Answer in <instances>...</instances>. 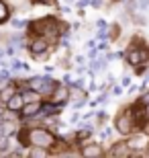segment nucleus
<instances>
[{
    "instance_id": "nucleus-6",
    "label": "nucleus",
    "mask_w": 149,
    "mask_h": 158,
    "mask_svg": "<svg viewBox=\"0 0 149 158\" xmlns=\"http://www.w3.org/2000/svg\"><path fill=\"white\" fill-rule=\"evenodd\" d=\"M6 107H8L10 111H21V109L25 107V99H23V94H21V93H14V94L10 97V99L6 101Z\"/></svg>"
},
{
    "instance_id": "nucleus-17",
    "label": "nucleus",
    "mask_w": 149,
    "mask_h": 158,
    "mask_svg": "<svg viewBox=\"0 0 149 158\" xmlns=\"http://www.w3.org/2000/svg\"><path fill=\"white\" fill-rule=\"evenodd\" d=\"M86 4H90V0H78V6H80V8H84Z\"/></svg>"
},
{
    "instance_id": "nucleus-16",
    "label": "nucleus",
    "mask_w": 149,
    "mask_h": 158,
    "mask_svg": "<svg viewBox=\"0 0 149 158\" xmlns=\"http://www.w3.org/2000/svg\"><path fill=\"white\" fill-rule=\"evenodd\" d=\"M12 25H14V27L18 29V27H25L27 23H25V21H18V19H12Z\"/></svg>"
},
{
    "instance_id": "nucleus-12",
    "label": "nucleus",
    "mask_w": 149,
    "mask_h": 158,
    "mask_svg": "<svg viewBox=\"0 0 149 158\" xmlns=\"http://www.w3.org/2000/svg\"><path fill=\"white\" fill-rule=\"evenodd\" d=\"M92 68H94V70H104V68H106V58H100V60H96Z\"/></svg>"
},
{
    "instance_id": "nucleus-23",
    "label": "nucleus",
    "mask_w": 149,
    "mask_h": 158,
    "mask_svg": "<svg viewBox=\"0 0 149 158\" xmlns=\"http://www.w3.org/2000/svg\"><path fill=\"white\" fill-rule=\"evenodd\" d=\"M65 2H74V0H65Z\"/></svg>"
},
{
    "instance_id": "nucleus-7",
    "label": "nucleus",
    "mask_w": 149,
    "mask_h": 158,
    "mask_svg": "<svg viewBox=\"0 0 149 158\" xmlns=\"http://www.w3.org/2000/svg\"><path fill=\"white\" fill-rule=\"evenodd\" d=\"M82 156H86V158L102 156V146H100V144H88V146L82 148Z\"/></svg>"
},
{
    "instance_id": "nucleus-15",
    "label": "nucleus",
    "mask_w": 149,
    "mask_h": 158,
    "mask_svg": "<svg viewBox=\"0 0 149 158\" xmlns=\"http://www.w3.org/2000/svg\"><path fill=\"white\" fill-rule=\"evenodd\" d=\"M12 68H14V70H23V68H27V64H23V62H12Z\"/></svg>"
},
{
    "instance_id": "nucleus-4",
    "label": "nucleus",
    "mask_w": 149,
    "mask_h": 158,
    "mask_svg": "<svg viewBox=\"0 0 149 158\" xmlns=\"http://www.w3.org/2000/svg\"><path fill=\"white\" fill-rule=\"evenodd\" d=\"M147 58H149L147 49H143V47H133L131 52L127 53V64L129 66H139V64H145Z\"/></svg>"
},
{
    "instance_id": "nucleus-21",
    "label": "nucleus",
    "mask_w": 149,
    "mask_h": 158,
    "mask_svg": "<svg viewBox=\"0 0 149 158\" xmlns=\"http://www.w3.org/2000/svg\"><path fill=\"white\" fill-rule=\"evenodd\" d=\"M4 119V107H2V103H0V121Z\"/></svg>"
},
{
    "instance_id": "nucleus-1",
    "label": "nucleus",
    "mask_w": 149,
    "mask_h": 158,
    "mask_svg": "<svg viewBox=\"0 0 149 158\" xmlns=\"http://www.w3.org/2000/svg\"><path fill=\"white\" fill-rule=\"evenodd\" d=\"M18 140L25 146H37V148H45V150H51L57 140L51 131H47L43 127H31V129H23L18 134Z\"/></svg>"
},
{
    "instance_id": "nucleus-10",
    "label": "nucleus",
    "mask_w": 149,
    "mask_h": 158,
    "mask_svg": "<svg viewBox=\"0 0 149 158\" xmlns=\"http://www.w3.org/2000/svg\"><path fill=\"white\" fill-rule=\"evenodd\" d=\"M21 94H23L25 103H35V101H39V93H37L35 88H29V90H25V93H21Z\"/></svg>"
},
{
    "instance_id": "nucleus-22",
    "label": "nucleus",
    "mask_w": 149,
    "mask_h": 158,
    "mask_svg": "<svg viewBox=\"0 0 149 158\" xmlns=\"http://www.w3.org/2000/svg\"><path fill=\"white\" fill-rule=\"evenodd\" d=\"M145 113H147V119H149V103H147V107H145Z\"/></svg>"
},
{
    "instance_id": "nucleus-2",
    "label": "nucleus",
    "mask_w": 149,
    "mask_h": 158,
    "mask_svg": "<svg viewBox=\"0 0 149 158\" xmlns=\"http://www.w3.org/2000/svg\"><path fill=\"white\" fill-rule=\"evenodd\" d=\"M29 86L35 88L39 94H53V90L57 88V82L53 80V78H47V76H41V78H29Z\"/></svg>"
},
{
    "instance_id": "nucleus-14",
    "label": "nucleus",
    "mask_w": 149,
    "mask_h": 158,
    "mask_svg": "<svg viewBox=\"0 0 149 158\" xmlns=\"http://www.w3.org/2000/svg\"><path fill=\"white\" fill-rule=\"evenodd\" d=\"M6 148H8V140H6V135H2V134H0V154L4 152Z\"/></svg>"
},
{
    "instance_id": "nucleus-11",
    "label": "nucleus",
    "mask_w": 149,
    "mask_h": 158,
    "mask_svg": "<svg viewBox=\"0 0 149 158\" xmlns=\"http://www.w3.org/2000/svg\"><path fill=\"white\" fill-rule=\"evenodd\" d=\"M8 15H10V10H8V6L0 0V23H6L8 21Z\"/></svg>"
},
{
    "instance_id": "nucleus-24",
    "label": "nucleus",
    "mask_w": 149,
    "mask_h": 158,
    "mask_svg": "<svg viewBox=\"0 0 149 158\" xmlns=\"http://www.w3.org/2000/svg\"><path fill=\"white\" fill-rule=\"evenodd\" d=\"M112 2H120V0H112Z\"/></svg>"
},
{
    "instance_id": "nucleus-9",
    "label": "nucleus",
    "mask_w": 149,
    "mask_h": 158,
    "mask_svg": "<svg viewBox=\"0 0 149 158\" xmlns=\"http://www.w3.org/2000/svg\"><path fill=\"white\" fill-rule=\"evenodd\" d=\"M14 93H17L14 84H4V86L0 88V101H4V103H6V101L10 99V97H12Z\"/></svg>"
},
{
    "instance_id": "nucleus-19",
    "label": "nucleus",
    "mask_w": 149,
    "mask_h": 158,
    "mask_svg": "<svg viewBox=\"0 0 149 158\" xmlns=\"http://www.w3.org/2000/svg\"><path fill=\"white\" fill-rule=\"evenodd\" d=\"M123 84H125V86H129V84H131V78L125 76V78H123Z\"/></svg>"
},
{
    "instance_id": "nucleus-18",
    "label": "nucleus",
    "mask_w": 149,
    "mask_h": 158,
    "mask_svg": "<svg viewBox=\"0 0 149 158\" xmlns=\"http://www.w3.org/2000/svg\"><path fill=\"white\" fill-rule=\"evenodd\" d=\"M0 80H8V72H0Z\"/></svg>"
},
{
    "instance_id": "nucleus-5",
    "label": "nucleus",
    "mask_w": 149,
    "mask_h": 158,
    "mask_svg": "<svg viewBox=\"0 0 149 158\" xmlns=\"http://www.w3.org/2000/svg\"><path fill=\"white\" fill-rule=\"evenodd\" d=\"M29 49H31V53H33L35 58H39V56H43V53L49 49V41H47V37L39 35V37H35V39L31 41Z\"/></svg>"
},
{
    "instance_id": "nucleus-3",
    "label": "nucleus",
    "mask_w": 149,
    "mask_h": 158,
    "mask_svg": "<svg viewBox=\"0 0 149 158\" xmlns=\"http://www.w3.org/2000/svg\"><path fill=\"white\" fill-rule=\"evenodd\" d=\"M115 127H116L119 134L129 135L133 129H135V119H133L131 113H120V115H116V119H115Z\"/></svg>"
},
{
    "instance_id": "nucleus-8",
    "label": "nucleus",
    "mask_w": 149,
    "mask_h": 158,
    "mask_svg": "<svg viewBox=\"0 0 149 158\" xmlns=\"http://www.w3.org/2000/svg\"><path fill=\"white\" fill-rule=\"evenodd\" d=\"M39 103L35 101V103H25V107L21 109V113H23V117H35V115H39Z\"/></svg>"
},
{
    "instance_id": "nucleus-13",
    "label": "nucleus",
    "mask_w": 149,
    "mask_h": 158,
    "mask_svg": "<svg viewBox=\"0 0 149 158\" xmlns=\"http://www.w3.org/2000/svg\"><path fill=\"white\" fill-rule=\"evenodd\" d=\"M119 35H120V27L119 25H112V27H110V39H116Z\"/></svg>"
},
{
    "instance_id": "nucleus-20",
    "label": "nucleus",
    "mask_w": 149,
    "mask_h": 158,
    "mask_svg": "<svg viewBox=\"0 0 149 158\" xmlns=\"http://www.w3.org/2000/svg\"><path fill=\"white\" fill-rule=\"evenodd\" d=\"M37 2H41V4H53L55 0H37Z\"/></svg>"
}]
</instances>
